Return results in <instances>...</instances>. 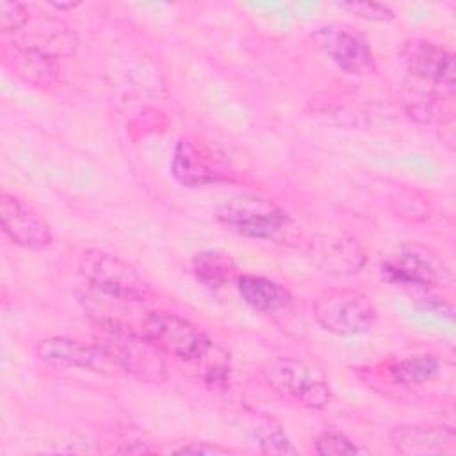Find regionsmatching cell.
<instances>
[{"label":"cell","mask_w":456,"mask_h":456,"mask_svg":"<svg viewBox=\"0 0 456 456\" xmlns=\"http://www.w3.org/2000/svg\"><path fill=\"white\" fill-rule=\"evenodd\" d=\"M216 219L228 230L256 240L294 244L299 239V226L273 200L242 194L226 200L216 208Z\"/></svg>","instance_id":"cell-1"},{"label":"cell","mask_w":456,"mask_h":456,"mask_svg":"<svg viewBox=\"0 0 456 456\" xmlns=\"http://www.w3.org/2000/svg\"><path fill=\"white\" fill-rule=\"evenodd\" d=\"M78 271L89 289L105 297L142 305L151 297L150 283L132 265L103 249H86Z\"/></svg>","instance_id":"cell-2"},{"label":"cell","mask_w":456,"mask_h":456,"mask_svg":"<svg viewBox=\"0 0 456 456\" xmlns=\"http://www.w3.org/2000/svg\"><path fill=\"white\" fill-rule=\"evenodd\" d=\"M94 328V344L110 358L116 369L150 385H160L166 379L167 367L164 353L148 338L123 330Z\"/></svg>","instance_id":"cell-3"},{"label":"cell","mask_w":456,"mask_h":456,"mask_svg":"<svg viewBox=\"0 0 456 456\" xmlns=\"http://www.w3.org/2000/svg\"><path fill=\"white\" fill-rule=\"evenodd\" d=\"M315 322L335 335H362L372 330L378 312L372 301L354 289L322 290L312 305Z\"/></svg>","instance_id":"cell-4"},{"label":"cell","mask_w":456,"mask_h":456,"mask_svg":"<svg viewBox=\"0 0 456 456\" xmlns=\"http://www.w3.org/2000/svg\"><path fill=\"white\" fill-rule=\"evenodd\" d=\"M381 278L388 283L431 290L451 283L452 274L447 264L429 248L408 244L381 262Z\"/></svg>","instance_id":"cell-5"},{"label":"cell","mask_w":456,"mask_h":456,"mask_svg":"<svg viewBox=\"0 0 456 456\" xmlns=\"http://www.w3.org/2000/svg\"><path fill=\"white\" fill-rule=\"evenodd\" d=\"M265 383L283 397L310 410H322L330 399V385L305 362L290 356H276L262 365Z\"/></svg>","instance_id":"cell-6"},{"label":"cell","mask_w":456,"mask_h":456,"mask_svg":"<svg viewBox=\"0 0 456 456\" xmlns=\"http://www.w3.org/2000/svg\"><path fill=\"white\" fill-rule=\"evenodd\" d=\"M141 335L157 346L164 354H169L185 363H196L212 340L191 321L169 312H146Z\"/></svg>","instance_id":"cell-7"},{"label":"cell","mask_w":456,"mask_h":456,"mask_svg":"<svg viewBox=\"0 0 456 456\" xmlns=\"http://www.w3.org/2000/svg\"><path fill=\"white\" fill-rule=\"evenodd\" d=\"M401 55L415 80L429 84L442 93L454 96L456 62L452 52L433 41L411 37L404 41Z\"/></svg>","instance_id":"cell-8"},{"label":"cell","mask_w":456,"mask_h":456,"mask_svg":"<svg viewBox=\"0 0 456 456\" xmlns=\"http://www.w3.org/2000/svg\"><path fill=\"white\" fill-rule=\"evenodd\" d=\"M315 46L349 75H369L376 71V61L365 39L349 28L324 25L312 32Z\"/></svg>","instance_id":"cell-9"},{"label":"cell","mask_w":456,"mask_h":456,"mask_svg":"<svg viewBox=\"0 0 456 456\" xmlns=\"http://www.w3.org/2000/svg\"><path fill=\"white\" fill-rule=\"evenodd\" d=\"M0 221L5 237L20 248L39 251L52 244L53 233L48 221L14 194L2 192Z\"/></svg>","instance_id":"cell-10"},{"label":"cell","mask_w":456,"mask_h":456,"mask_svg":"<svg viewBox=\"0 0 456 456\" xmlns=\"http://www.w3.org/2000/svg\"><path fill=\"white\" fill-rule=\"evenodd\" d=\"M36 354L57 369H80L94 374H110L116 365L96 346L68 337H48L37 342Z\"/></svg>","instance_id":"cell-11"},{"label":"cell","mask_w":456,"mask_h":456,"mask_svg":"<svg viewBox=\"0 0 456 456\" xmlns=\"http://www.w3.org/2000/svg\"><path fill=\"white\" fill-rule=\"evenodd\" d=\"M310 255L319 269L333 276H353L365 265L362 246L349 235H322L312 242Z\"/></svg>","instance_id":"cell-12"},{"label":"cell","mask_w":456,"mask_h":456,"mask_svg":"<svg viewBox=\"0 0 456 456\" xmlns=\"http://www.w3.org/2000/svg\"><path fill=\"white\" fill-rule=\"evenodd\" d=\"M171 175L185 187H201L224 180V171L192 141L180 139L171 157Z\"/></svg>","instance_id":"cell-13"},{"label":"cell","mask_w":456,"mask_h":456,"mask_svg":"<svg viewBox=\"0 0 456 456\" xmlns=\"http://www.w3.org/2000/svg\"><path fill=\"white\" fill-rule=\"evenodd\" d=\"M451 426L401 424L390 431V444L399 454H442L454 447Z\"/></svg>","instance_id":"cell-14"},{"label":"cell","mask_w":456,"mask_h":456,"mask_svg":"<svg viewBox=\"0 0 456 456\" xmlns=\"http://www.w3.org/2000/svg\"><path fill=\"white\" fill-rule=\"evenodd\" d=\"M237 290L246 305L262 314L287 310L292 303L290 292L278 281L256 274H239Z\"/></svg>","instance_id":"cell-15"},{"label":"cell","mask_w":456,"mask_h":456,"mask_svg":"<svg viewBox=\"0 0 456 456\" xmlns=\"http://www.w3.org/2000/svg\"><path fill=\"white\" fill-rule=\"evenodd\" d=\"M4 62L11 66L23 80L36 86H48L55 80L57 75V64L53 57L14 43L4 46Z\"/></svg>","instance_id":"cell-16"},{"label":"cell","mask_w":456,"mask_h":456,"mask_svg":"<svg viewBox=\"0 0 456 456\" xmlns=\"http://www.w3.org/2000/svg\"><path fill=\"white\" fill-rule=\"evenodd\" d=\"M192 271L196 280L208 289H223L239 278V269L230 255L216 249L196 253L192 256Z\"/></svg>","instance_id":"cell-17"},{"label":"cell","mask_w":456,"mask_h":456,"mask_svg":"<svg viewBox=\"0 0 456 456\" xmlns=\"http://www.w3.org/2000/svg\"><path fill=\"white\" fill-rule=\"evenodd\" d=\"M444 96L452 100V94H445L440 89L415 78L413 82H406L401 89V102L404 112L419 123H428L435 118L438 100H442Z\"/></svg>","instance_id":"cell-18"},{"label":"cell","mask_w":456,"mask_h":456,"mask_svg":"<svg viewBox=\"0 0 456 456\" xmlns=\"http://www.w3.org/2000/svg\"><path fill=\"white\" fill-rule=\"evenodd\" d=\"M192 365L200 367L201 379L208 388L226 390L230 387V376H232L230 354L223 351L219 346H216L214 342L207 349V353Z\"/></svg>","instance_id":"cell-19"},{"label":"cell","mask_w":456,"mask_h":456,"mask_svg":"<svg viewBox=\"0 0 456 456\" xmlns=\"http://www.w3.org/2000/svg\"><path fill=\"white\" fill-rule=\"evenodd\" d=\"M440 362L436 356L429 353L415 354L404 360H399L395 365H392L390 372L397 383L403 385H419L424 383L438 374Z\"/></svg>","instance_id":"cell-20"},{"label":"cell","mask_w":456,"mask_h":456,"mask_svg":"<svg viewBox=\"0 0 456 456\" xmlns=\"http://www.w3.org/2000/svg\"><path fill=\"white\" fill-rule=\"evenodd\" d=\"M388 203H390L392 212L401 219L419 223V221H426L429 217L428 198L413 187L401 185V187L394 189Z\"/></svg>","instance_id":"cell-21"},{"label":"cell","mask_w":456,"mask_h":456,"mask_svg":"<svg viewBox=\"0 0 456 456\" xmlns=\"http://www.w3.org/2000/svg\"><path fill=\"white\" fill-rule=\"evenodd\" d=\"M255 438L265 454H296V447L292 445L287 433L281 429L278 422L273 419H262L256 422Z\"/></svg>","instance_id":"cell-22"},{"label":"cell","mask_w":456,"mask_h":456,"mask_svg":"<svg viewBox=\"0 0 456 456\" xmlns=\"http://www.w3.org/2000/svg\"><path fill=\"white\" fill-rule=\"evenodd\" d=\"M315 452L322 456H346V454H365L367 451L354 444L349 436H346L340 431L326 429L317 435L315 442Z\"/></svg>","instance_id":"cell-23"},{"label":"cell","mask_w":456,"mask_h":456,"mask_svg":"<svg viewBox=\"0 0 456 456\" xmlns=\"http://www.w3.org/2000/svg\"><path fill=\"white\" fill-rule=\"evenodd\" d=\"M30 11L21 2H0V28L4 34H18L28 21Z\"/></svg>","instance_id":"cell-24"},{"label":"cell","mask_w":456,"mask_h":456,"mask_svg":"<svg viewBox=\"0 0 456 456\" xmlns=\"http://www.w3.org/2000/svg\"><path fill=\"white\" fill-rule=\"evenodd\" d=\"M340 9L347 11L349 14L367 20V21H390L394 18V11L379 2H338Z\"/></svg>","instance_id":"cell-25"},{"label":"cell","mask_w":456,"mask_h":456,"mask_svg":"<svg viewBox=\"0 0 456 456\" xmlns=\"http://www.w3.org/2000/svg\"><path fill=\"white\" fill-rule=\"evenodd\" d=\"M178 452H192V454H223L228 452V449L208 444V442H187L183 447L178 449Z\"/></svg>","instance_id":"cell-26"},{"label":"cell","mask_w":456,"mask_h":456,"mask_svg":"<svg viewBox=\"0 0 456 456\" xmlns=\"http://www.w3.org/2000/svg\"><path fill=\"white\" fill-rule=\"evenodd\" d=\"M50 7H53V9H57V11H64V9H73V7H77L78 4H48Z\"/></svg>","instance_id":"cell-27"}]
</instances>
